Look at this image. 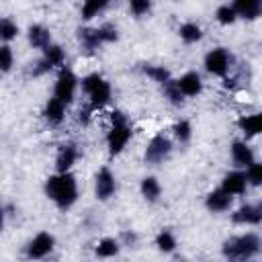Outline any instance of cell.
<instances>
[{
    "label": "cell",
    "instance_id": "3957f363",
    "mask_svg": "<svg viewBox=\"0 0 262 262\" xmlns=\"http://www.w3.org/2000/svg\"><path fill=\"white\" fill-rule=\"evenodd\" d=\"M111 123H113V127L108 131V135H106V143H108V154L117 156V154L123 151V147L131 139L133 131H131V127H129V123H127V119H125V115L121 111H113L111 113Z\"/></svg>",
    "mask_w": 262,
    "mask_h": 262
},
{
    "label": "cell",
    "instance_id": "4316f807",
    "mask_svg": "<svg viewBox=\"0 0 262 262\" xmlns=\"http://www.w3.org/2000/svg\"><path fill=\"white\" fill-rule=\"evenodd\" d=\"M143 72L158 84H164L170 80V72L164 68V66H143Z\"/></svg>",
    "mask_w": 262,
    "mask_h": 262
},
{
    "label": "cell",
    "instance_id": "f546056e",
    "mask_svg": "<svg viewBox=\"0 0 262 262\" xmlns=\"http://www.w3.org/2000/svg\"><path fill=\"white\" fill-rule=\"evenodd\" d=\"M174 135H176V139L180 141V143H186L188 139H190V135H192V127H190V123L188 121H178L176 125H174Z\"/></svg>",
    "mask_w": 262,
    "mask_h": 262
},
{
    "label": "cell",
    "instance_id": "8d00e7d4",
    "mask_svg": "<svg viewBox=\"0 0 262 262\" xmlns=\"http://www.w3.org/2000/svg\"><path fill=\"white\" fill-rule=\"evenodd\" d=\"M2 227H4V209L0 207V231H2Z\"/></svg>",
    "mask_w": 262,
    "mask_h": 262
},
{
    "label": "cell",
    "instance_id": "6da1fadb",
    "mask_svg": "<svg viewBox=\"0 0 262 262\" xmlns=\"http://www.w3.org/2000/svg\"><path fill=\"white\" fill-rule=\"evenodd\" d=\"M45 194L59 209H70L78 199L76 178L70 172H59L55 176H49L47 182H45Z\"/></svg>",
    "mask_w": 262,
    "mask_h": 262
},
{
    "label": "cell",
    "instance_id": "83f0119b",
    "mask_svg": "<svg viewBox=\"0 0 262 262\" xmlns=\"http://www.w3.org/2000/svg\"><path fill=\"white\" fill-rule=\"evenodd\" d=\"M18 35V27L10 18H0V39L2 41H12Z\"/></svg>",
    "mask_w": 262,
    "mask_h": 262
},
{
    "label": "cell",
    "instance_id": "9c48e42d",
    "mask_svg": "<svg viewBox=\"0 0 262 262\" xmlns=\"http://www.w3.org/2000/svg\"><path fill=\"white\" fill-rule=\"evenodd\" d=\"M53 246H55V237H53L51 233H47V231H41V233H37V235L29 242V246H27V256H29V258H43V256H47V254L53 250Z\"/></svg>",
    "mask_w": 262,
    "mask_h": 262
},
{
    "label": "cell",
    "instance_id": "7a4b0ae2",
    "mask_svg": "<svg viewBox=\"0 0 262 262\" xmlns=\"http://www.w3.org/2000/svg\"><path fill=\"white\" fill-rule=\"evenodd\" d=\"M221 252L227 260H250L260 252V237L256 233L229 237L223 242Z\"/></svg>",
    "mask_w": 262,
    "mask_h": 262
},
{
    "label": "cell",
    "instance_id": "d6986e66",
    "mask_svg": "<svg viewBox=\"0 0 262 262\" xmlns=\"http://www.w3.org/2000/svg\"><path fill=\"white\" fill-rule=\"evenodd\" d=\"M45 119L51 123V125H59L63 121V115H66V102H61L57 96L49 98L47 104H45V111H43Z\"/></svg>",
    "mask_w": 262,
    "mask_h": 262
},
{
    "label": "cell",
    "instance_id": "7402d4cb",
    "mask_svg": "<svg viewBox=\"0 0 262 262\" xmlns=\"http://www.w3.org/2000/svg\"><path fill=\"white\" fill-rule=\"evenodd\" d=\"M160 192H162V186H160V182L154 176H145L141 180V194H143L145 201H149V203L158 201L160 199Z\"/></svg>",
    "mask_w": 262,
    "mask_h": 262
},
{
    "label": "cell",
    "instance_id": "d6a6232c",
    "mask_svg": "<svg viewBox=\"0 0 262 262\" xmlns=\"http://www.w3.org/2000/svg\"><path fill=\"white\" fill-rule=\"evenodd\" d=\"M98 31H100L102 43H113V41L119 39V31H117V27L113 23H104L102 27H98Z\"/></svg>",
    "mask_w": 262,
    "mask_h": 262
},
{
    "label": "cell",
    "instance_id": "5bb4252c",
    "mask_svg": "<svg viewBox=\"0 0 262 262\" xmlns=\"http://www.w3.org/2000/svg\"><path fill=\"white\" fill-rule=\"evenodd\" d=\"M246 184H248L246 174L233 170V172H227V174L223 176L221 188H223L225 192H229V194H244V192H246Z\"/></svg>",
    "mask_w": 262,
    "mask_h": 262
},
{
    "label": "cell",
    "instance_id": "7c38bea8",
    "mask_svg": "<svg viewBox=\"0 0 262 262\" xmlns=\"http://www.w3.org/2000/svg\"><path fill=\"white\" fill-rule=\"evenodd\" d=\"M78 41H80L82 51L88 53V55H92V53L98 49V45H102L100 31H98V29H88V27L78 29Z\"/></svg>",
    "mask_w": 262,
    "mask_h": 262
},
{
    "label": "cell",
    "instance_id": "f1b7e54d",
    "mask_svg": "<svg viewBox=\"0 0 262 262\" xmlns=\"http://www.w3.org/2000/svg\"><path fill=\"white\" fill-rule=\"evenodd\" d=\"M156 246H158L162 252H172V250L176 248V239H174V235H172L170 231L162 229V231L156 235Z\"/></svg>",
    "mask_w": 262,
    "mask_h": 262
},
{
    "label": "cell",
    "instance_id": "9a60e30c",
    "mask_svg": "<svg viewBox=\"0 0 262 262\" xmlns=\"http://www.w3.org/2000/svg\"><path fill=\"white\" fill-rule=\"evenodd\" d=\"M231 199H233V196H231L229 192H225L223 188H217V190H213V192L207 194L205 205H207L209 211H213V213H221V211H227V209H229Z\"/></svg>",
    "mask_w": 262,
    "mask_h": 262
},
{
    "label": "cell",
    "instance_id": "2e32d148",
    "mask_svg": "<svg viewBox=\"0 0 262 262\" xmlns=\"http://www.w3.org/2000/svg\"><path fill=\"white\" fill-rule=\"evenodd\" d=\"M231 160L237 168H248L254 162V151L248 147L246 141H233L231 143Z\"/></svg>",
    "mask_w": 262,
    "mask_h": 262
},
{
    "label": "cell",
    "instance_id": "603a6c76",
    "mask_svg": "<svg viewBox=\"0 0 262 262\" xmlns=\"http://www.w3.org/2000/svg\"><path fill=\"white\" fill-rule=\"evenodd\" d=\"M94 254H96L98 258H113V256L119 254V242L113 239V237H104V239H100V242L96 244Z\"/></svg>",
    "mask_w": 262,
    "mask_h": 262
},
{
    "label": "cell",
    "instance_id": "ac0fdd59",
    "mask_svg": "<svg viewBox=\"0 0 262 262\" xmlns=\"http://www.w3.org/2000/svg\"><path fill=\"white\" fill-rule=\"evenodd\" d=\"M233 12L242 18L254 20L260 16V0H233Z\"/></svg>",
    "mask_w": 262,
    "mask_h": 262
},
{
    "label": "cell",
    "instance_id": "4fadbf2b",
    "mask_svg": "<svg viewBox=\"0 0 262 262\" xmlns=\"http://www.w3.org/2000/svg\"><path fill=\"white\" fill-rule=\"evenodd\" d=\"M176 86L184 96H196L203 90V80L196 72H186L184 76H180V80H176Z\"/></svg>",
    "mask_w": 262,
    "mask_h": 262
},
{
    "label": "cell",
    "instance_id": "4dcf8cb0",
    "mask_svg": "<svg viewBox=\"0 0 262 262\" xmlns=\"http://www.w3.org/2000/svg\"><path fill=\"white\" fill-rule=\"evenodd\" d=\"M215 16H217V20H219L221 25H231V23L237 18V14L233 12V8H231L229 4L219 6V8H217V12H215Z\"/></svg>",
    "mask_w": 262,
    "mask_h": 262
},
{
    "label": "cell",
    "instance_id": "1f68e13d",
    "mask_svg": "<svg viewBox=\"0 0 262 262\" xmlns=\"http://www.w3.org/2000/svg\"><path fill=\"white\" fill-rule=\"evenodd\" d=\"M246 180H248L250 184L258 186V184L262 182V166L256 164V162H252V164L246 168Z\"/></svg>",
    "mask_w": 262,
    "mask_h": 262
},
{
    "label": "cell",
    "instance_id": "e0dca14e",
    "mask_svg": "<svg viewBox=\"0 0 262 262\" xmlns=\"http://www.w3.org/2000/svg\"><path fill=\"white\" fill-rule=\"evenodd\" d=\"M76 158H78L76 145H72V143L61 145L59 151H57V158H55V168H57V172H68V170L74 166Z\"/></svg>",
    "mask_w": 262,
    "mask_h": 262
},
{
    "label": "cell",
    "instance_id": "44dd1931",
    "mask_svg": "<svg viewBox=\"0 0 262 262\" xmlns=\"http://www.w3.org/2000/svg\"><path fill=\"white\" fill-rule=\"evenodd\" d=\"M237 127L248 135V137H254L262 131V117L256 113V115H246V117H239L237 119Z\"/></svg>",
    "mask_w": 262,
    "mask_h": 262
},
{
    "label": "cell",
    "instance_id": "d4e9b609",
    "mask_svg": "<svg viewBox=\"0 0 262 262\" xmlns=\"http://www.w3.org/2000/svg\"><path fill=\"white\" fill-rule=\"evenodd\" d=\"M162 88H164V96L174 104V106H180L182 102H184V94L180 92V88L176 86V80H168V82H164L162 84Z\"/></svg>",
    "mask_w": 262,
    "mask_h": 262
},
{
    "label": "cell",
    "instance_id": "52a82bcc",
    "mask_svg": "<svg viewBox=\"0 0 262 262\" xmlns=\"http://www.w3.org/2000/svg\"><path fill=\"white\" fill-rule=\"evenodd\" d=\"M229 61H231V57H229L227 49L217 47V49H211V51L207 53V57H205V68H207V72H211L213 76H225L227 70H229Z\"/></svg>",
    "mask_w": 262,
    "mask_h": 262
},
{
    "label": "cell",
    "instance_id": "484cf974",
    "mask_svg": "<svg viewBox=\"0 0 262 262\" xmlns=\"http://www.w3.org/2000/svg\"><path fill=\"white\" fill-rule=\"evenodd\" d=\"M106 4H108V0H84V4H82V18H86V20L94 18L98 12H102L106 8Z\"/></svg>",
    "mask_w": 262,
    "mask_h": 262
},
{
    "label": "cell",
    "instance_id": "ba28073f",
    "mask_svg": "<svg viewBox=\"0 0 262 262\" xmlns=\"http://www.w3.org/2000/svg\"><path fill=\"white\" fill-rule=\"evenodd\" d=\"M63 59H66V53H63V49L59 47V45H47L45 49H43V59L37 63V68L33 70V76H41V74H45V72H49L51 68H55V66H61L63 63Z\"/></svg>",
    "mask_w": 262,
    "mask_h": 262
},
{
    "label": "cell",
    "instance_id": "30bf717a",
    "mask_svg": "<svg viewBox=\"0 0 262 262\" xmlns=\"http://www.w3.org/2000/svg\"><path fill=\"white\" fill-rule=\"evenodd\" d=\"M115 188H117V184H115V176H113V172H111L108 168H100L98 174H96V186H94V190H96V199H100V201L111 199L113 192H115Z\"/></svg>",
    "mask_w": 262,
    "mask_h": 262
},
{
    "label": "cell",
    "instance_id": "8fae6325",
    "mask_svg": "<svg viewBox=\"0 0 262 262\" xmlns=\"http://www.w3.org/2000/svg\"><path fill=\"white\" fill-rule=\"evenodd\" d=\"M231 221L237 225H258L262 221V209L256 205H242L231 215Z\"/></svg>",
    "mask_w": 262,
    "mask_h": 262
},
{
    "label": "cell",
    "instance_id": "e575fe53",
    "mask_svg": "<svg viewBox=\"0 0 262 262\" xmlns=\"http://www.w3.org/2000/svg\"><path fill=\"white\" fill-rule=\"evenodd\" d=\"M129 8L135 16H143L151 8V0H129Z\"/></svg>",
    "mask_w": 262,
    "mask_h": 262
},
{
    "label": "cell",
    "instance_id": "836d02e7",
    "mask_svg": "<svg viewBox=\"0 0 262 262\" xmlns=\"http://www.w3.org/2000/svg\"><path fill=\"white\" fill-rule=\"evenodd\" d=\"M12 59V49L8 45H0V72H10Z\"/></svg>",
    "mask_w": 262,
    "mask_h": 262
},
{
    "label": "cell",
    "instance_id": "cb8c5ba5",
    "mask_svg": "<svg viewBox=\"0 0 262 262\" xmlns=\"http://www.w3.org/2000/svg\"><path fill=\"white\" fill-rule=\"evenodd\" d=\"M178 35H180V39H182L184 43H196V41H201L203 31H201V27L194 25V23H184V25H180Z\"/></svg>",
    "mask_w": 262,
    "mask_h": 262
},
{
    "label": "cell",
    "instance_id": "277c9868",
    "mask_svg": "<svg viewBox=\"0 0 262 262\" xmlns=\"http://www.w3.org/2000/svg\"><path fill=\"white\" fill-rule=\"evenodd\" d=\"M82 90L90 98V108L96 111L111 100V86L100 74H88L82 80Z\"/></svg>",
    "mask_w": 262,
    "mask_h": 262
},
{
    "label": "cell",
    "instance_id": "ffe728a7",
    "mask_svg": "<svg viewBox=\"0 0 262 262\" xmlns=\"http://www.w3.org/2000/svg\"><path fill=\"white\" fill-rule=\"evenodd\" d=\"M29 43L35 49H45L51 43V33L43 25H31L29 27Z\"/></svg>",
    "mask_w": 262,
    "mask_h": 262
},
{
    "label": "cell",
    "instance_id": "d590c367",
    "mask_svg": "<svg viewBox=\"0 0 262 262\" xmlns=\"http://www.w3.org/2000/svg\"><path fill=\"white\" fill-rule=\"evenodd\" d=\"M90 113H92V108L88 106V108H84V111H80V123H88V119H90Z\"/></svg>",
    "mask_w": 262,
    "mask_h": 262
},
{
    "label": "cell",
    "instance_id": "8992f818",
    "mask_svg": "<svg viewBox=\"0 0 262 262\" xmlns=\"http://www.w3.org/2000/svg\"><path fill=\"white\" fill-rule=\"evenodd\" d=\"M170 149H172L170 139L160 133V135H156V137L149 139V143H147V147H145V162L156 166V164L164 162V160L170 156Z\"/></svg>",
    "mask_w": 262,
    "mask_h": 262
},
{
    "label": "cell",
    "instance_id": "5b68a950",
    "mask_svg": "<svg viewBox=\"0 0 262 262\" xmlns=\"http://www.w3.org/2000/svg\"><path fill=\"white\" fill-rule=\"evenodd\" d=\"M76 86H78V80H76L74 72L68 70V68H61V70H59V76H57V80H55V96H57L61 102L70 104V102L74 100Z\"/></svg>",
    "mask_w": 262,
    "mask_h": 262
}]
</instances>
